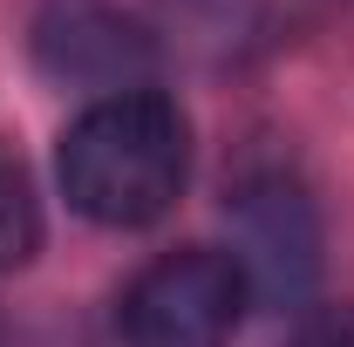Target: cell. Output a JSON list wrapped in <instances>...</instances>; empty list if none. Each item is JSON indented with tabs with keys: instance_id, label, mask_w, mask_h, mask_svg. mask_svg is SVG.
<instances>
[{
	"instance_id": "2",
	"label": "cell",
	"mask_w": 354,
	"mask_h": 347,
	"mask_svg": "<svg viewBox=\"0 0 354 347\" xmlns=\"http://www.w3.org/2000/svg\"><path fill=\"white\" fill-rule=\"evenodd\" d=\"M245 272L232 252L212 245H177L150 259L123 293V341L130 347H225L245 320Z\"/></svg>"
},
{
	"instance_id": "4",
	"label": "cell",
	"mask_w": 354,
	"mask_h": 347,
	"mask_svg": "<svg viewBox=\"0 0 354 347\" xmlns=\"http://www.w3.org/2000/svg\"><path fill=\"white\" fill-rule=\"evenodd\" d=\"M232 232H239V272L245 286L272 306L307 300L313 272H320V212L286 171H252L232 191Z\"/></svg>"
},
{
	"instance_id": "5",
	"label": "cell",
	"mask_w": 354,
	"mask_h": 347,
	"mask_svg": "<svg viewBox=\"0 0 354 347\" xmlns=\"http://www.w3.org/2000/svg\"><path fill=\"white\" fill-rule=\"evenodd\" d=\"M327 0H171V35L184 55L198 62H218V68H239V62H259V55H279L320 21Z\"/></svg>"
},
{
	"instance_id": "3",
	"label": "cell",
	"mask_w": 354,
	"mask_h": 347,
	"mask_svg": "<svg viewBox=\"0 0 354 347\" xmlns=\"http://www.w3.org/2000/svg\"><path fill=\"white\" fill-rule=\"evenodd\" d=\"M35 68L55 88H88L102 102V95L143 88V75L157 68V41L116 0H41V14H35Z\"/></svg>"
},
{
	"instance_id": "6",
	"label": "cell",
	"mask_w": 354,
	"mask_h": 347,
	"mask_svg": "<svg viewBox=\"0 0 354 347\" xmlns=\"http://www.w3.org/2000/svg\"><path fill=\"white\" fill-rule=\"evenodd\" d=\"M35 252H41V198L21 150L0 143V272H21Z\"/></svg>"
},
{
	"instance_id": "1",
	"label": "cell",
	"mask_w": 354,
	"mask_h": 347,
	"mask_svg": "<svg viewBox=\"0 0 354 347\" xmlns=\"http://www.w3.org/2000/svg\"><path fill=\"white\" fill-rule=\"evenodd\" d=\"M55 171L88 225H109V232L157 225L191 177V123L164 88L102 95L68 123Z\"/></svg>"
},
{
	"instance_id": "7",
	"label": "cell",
	"mask_w": 354,
	"mask_h": 347,
	"mask_svg": "<svg viewBox=\"0 0 354 347\" xmlns=\"http://www.w3.org/2000/svg\"><path fill=\"white\" fill-rule=\"evenodd\" d=\"M293 347H354V306H320V313H307V327L293 334Z\"/></svg>"
}]
</instances>
